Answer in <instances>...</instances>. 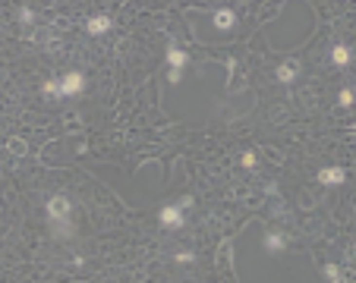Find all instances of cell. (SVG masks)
I'll list each match as a JSON object with an SVG mask.
<instances>
[{"label": "cell", "instance_id": "5bb4252c", "mask_svg": "<svg viewBox=\"0 0 356 283\" xmlns=\"http://www.w3.org/2000/svg\"><path fill=\"white\" fill-rule=\"evenodd\" d=\"M321 274H325L328 283H331V280H337V277H340V267H337V265H325V267H321Z\"/></svg>", "mask_w": 356, "mask_h": 283}, {"label": "cell", "instance_id": "3957f363", "mask_svg": "<svg viewBox=\"0 0 356 283\" xmlns=\"http://www.w3.org/2000/svg\"><path fill=\"white\" fill-rule=\"evenodd\" d=\"M158 220H161V227H183V211L177 205H164L158 211Z\"/></svg>", "mask_w": 356, "mask_h": 283}, {"label": "cell", "instance_id": "9c48e42d", "mask_svg": "<svg viewBox=\"0 0 356 283\" xmlns=\"http://www.w3.org/2000/svg\"><path fill=\"white\" fill-rule=\"evenodd\" d=\"M51 233H54V239H70V236H73V217L54 220V224H51Z\"/></svg>", "mask_w": 356, "mask_h": 283}, {"label": "cell", "instance_id": "7a4b0ae2", "mask_svg": "<svg viewBox=\"0 0 356 283\" xmlns=\"http://www.w3.org/2000/svg\"><path fill=\"white\" fill-rule=\"evenodd\" d=\"M82 88H85L82 72H66V76L60 79V98H73V94H79Z\"/></svg>", "mask_w": 356, "mask_h": 283}, {"label": "cell", "instance_id": "9a60e30c", "mask_svg": "<svg viewBox=\"0 0 356 283\" xmlns=\"http://www.w3.org/2000/svg\"><path fill=\"white\" fill-rule=\"evenodd\" d=\"M337 101H340V107H350L353 104V88H344L337 94Z\"/></svg>", "mask_w": 356, "mask_h": 283}, {"label": "cell", "instance_id": "52a82bcc", "mask_svg": "<svg viewBox=\"0 0 356 283\" xmlns=\"http://www.w3.org/2000/svg\"><path fill=\"white\" fill-rule=\"evenodd\" d=\"M297 72H300V63H297V60H287V63H281V66H278V82L290 85L293 79H297Z\"/></svg>", "mask_w": 356, "mask_h": 283}, {"label": "cell", "instance_id": "277c9868", "mask_svg": "<svg viewBox=\"0 0 356 283\" xmlns=\"http://www.w3.org/2000/svg\"><path fill=\"white\" fill-rule=\"evenodd\" d=\"M344 179H347L344 167H325V170H319V183L321 186H340Z\"/></svg>", "mask_w": 356, "mask_h": 283}, {"label": "cell", "instance_id": "44dd1931", "mask_svg": "<svg viewBox=\"0 0 356 283\" xmlns=\"http://www.w3.org/2000/svg\"><path fill=\"white\" fill-rule=\"evenodd\" d=\"M331 283H344V280H340V277H337V280H331Z\"/></svg>", "mask_w": 356, "mask_h": 283}, {"label": "cell", "instance_id": "30bf717a", "mask_svg": "<svg viewBox=\"0 0 356 283\" xmlns=\"http://www.w3.org/2000/svg\"><path fill=\"white\" fill-rule=\"evenodd\" d=\"M107 29H111V16H92L89 19V32L92 35H104Z\"/></svg>", "mask_w": 356, "mask_h": 283}, {"label": "cell", "instance_id": "e0dca14e", "mask_svg": "<svg viewBox=\"0 0 356 283\" xmlns=\"http://www.w3.org/2000/svg\"><path fill=\"white\" fill-rule=\"evenodd\" d=\"M177 261H180V265H192V261H196V255H192V252H180Z\"/></svg>", "mask_w": 356, "mask_h": 283}, {"label": "cell", "instance_id": "5b68a950", "mask_svg": "<svg viewBox=\"0 0 356 283\" xmlns=\"http://www.w3.org/2000/svg\"><path fill=\"white\" fill-rule=\"evenodd\" d=\"M237 25V13L233 10H214V29L218 32H230Z\"/></svg>", "mask_w": 356, "mask_h": 283}, {"label": "cell", "instance_id": "8fae6325", "mask_svg": "<svg viewBox=\"0 0 356 283\" xmlns=\"http://www.w3.org/2000/svg\"><path fill=\"white\" fill-rule=\"evenodd\" d=\"M265 248L268 252H281V248H284V236L281 233H268L265 236Z\"/></svg>", "mask_w": 356, "mask_h": 283}, {"label": "cell", "instance_id": "2e32d148", "mask_svg": "<svg viewBox=\"0 0 356 283\" xmlns=\"http://www.w3.org/2000/svg\"><path fill=\"white\" fill-rule=\"evenodd\" d=\"M192 205H196V198H192V195H183V198L177 201V208H180V211H189Z\"/></svg>", "mask_w": 356, "mask_h": 283}, {"label": "cell", "instance_id": "8992f818", "mask_svg": "<svg viewBox=\"0 0 356 283\" xmlns=\"http://www.w3.org/2000/svg\"><path fill=\"white\" fill-rule=\"evenodd\" d=\"M167 63H170V70H183V66L189 63V57H186V51H180L177 44H167Z\"/></svg>", "mask_w": 356, "mask_h": 283}, {"label": "cell", "instance_id": "d6986e66", "mask_svg": "<svg viewBox=\"0 0 356 283\" xmlns=\"http://www.w3.org/2000/svg\"><path fill=\"white\" fill-rule=\"evenodd\" d=\"M170 82H173V85L183 82V70H170Z\"/></svg>", "mask_w": 356, "mask_h": 283}, {"label": "cell", "instance_id": "6da1fadb", "mask_svg": "<svg viewBox=\"0 0 356 283\" xmlns=\"http://www.w3.org/2000/svg\"><path fill=\"white\" fill-rule=\"evenodd\" d=\"M66 217H73L70 198H66V195H51V201H48V224H54V220H66Z\"/></svg>", "mask_w": 356, "mask_h": 283}, {"label": "cell", "instance_id": "ffe728a7", "mask_svg": "<svg viewBox=\"0 0 356 283\" xmlns=\"http://www.w3.org/2000/svg\"><path fill=\"white\" fill-rule=\"evenodd\" d=\"M243 167H255V154H243Z\"/></svg>", "mask_w": 356, "mask_h": 283}, {"label": "cell", "instance_id": "ac0fdd59", "mask_svg": "<svg viewBox=\"0 0 356 283\" xmlns=\"http://www.w3.org/2000/svg\"><path fill=\"white\" fill-rule=\"evenodd\" d=\"M19 19H22V22H32V19H35V13H32L29 6H22V10H19Z\"/></svg>", "mask_w": 356, "mask_h": 283}, {"label": "cell", "instance_id": "ba28073f", "mask_svg": "<svg viewBox=\"0 0 356 283\" xmlns=\"http://www.w3.org/2000/svg\"><path fill=\"white\" fill-rule=\"evenodd\" d=\"M331 63L340 66V70H344V66H350V47H347V44H334L331 47Z\"/></svg>", "mask_w": 356, "mask_h": 283}, {"label": "cell", "instance_id": "4fadbf2b", "mask_svg": "<svg viewBox=\"0 0 356 283\" xmlns=\"http://www.w3.org/2000/svg\"><path fill=\"white\" fill-rule=\"evenodd\" d=\"M41 91L48 94V98H60V82H57V79H51V82L41 85Z\"/></svg>", "mask_w": 356, "mask_h": 283}, {"label": "cell", "instance_id": "7c38bea8", "mask_svg": "<svg viewBox=\"0 0 356 283\" xmlns=\"http://www.w3.org/2000/svg\"><path fill=\"white\" fill-rule=\"evenodd\" d=\"M6 148H10L13 154H25V151H29V145H25V139H19V136H13L10 142H6Z\"/></svg>", "mask_w": 356, "mask_h": 283}]
</instances>
